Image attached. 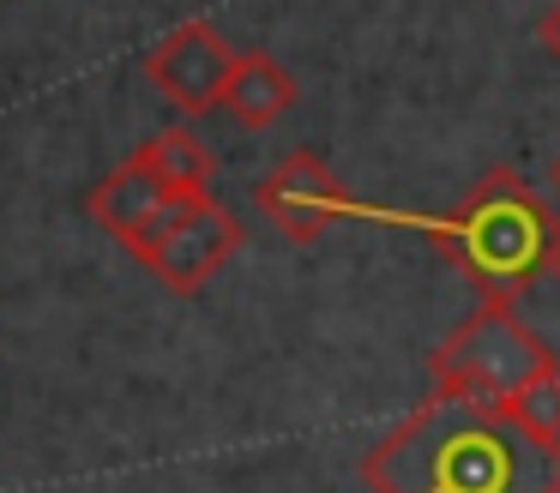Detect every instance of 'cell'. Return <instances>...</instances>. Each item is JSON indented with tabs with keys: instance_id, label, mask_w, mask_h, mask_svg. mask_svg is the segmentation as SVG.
I'll list each match as a JSON object with an SVG mask.
<instances>
[{
	"instance_id": "6da1fadb",
	"label": "cell",
	"mask_w": 560,
	"mask_h": 493,
	"mask_svg": "<svg viewBox=\"0 0 560 493\" xmlns=\"http://www.w3.org/2000/svg\"><path fill=\"white\" fill-rule=\"evenodd\" d=\"M355 476L368 493H560V439H536L500 403L428 391Z\"/></svg>"
},
{
	"instance_id": "7a4b0ae2",
	"label": "cell",
	"mask_w": 560,
	"mask_h": 493,
	"mask_svg": "<svg viewBox=\"0 0 560 493\" xmlns=\"http://www.w3.org/2000/svg\"><path fill=\"white\" fill-rule=\"evenodd\" d=\"M416 228L434 240L452 271H464L482 289V301L530 295L536 277H548V259H555L560 240L555 211L518 168H488L482 180L464 187L452 211L416 216Z\"/></svg>"
},
{
	"instance_id": "3957f363",
	"label": "cell",
	"mask_w": 560,
	"mask_h": 493,
	"mask_svg": "<svg viewBox=\"0 0 560 493\" xmlns=\"http://www.w3.org/2000/svg\"><path fill=\"white\" fill-rule=\"evenodd\" d=\"M555 367V349L512 313V301H482L434 343L428 391L458 397V403H512L524 385Z\"/></svg>"
},
{
	"instance_id": "277c9868",
	"label": "cell",
	"mask_w": 560,
	"mask_h": 493,
	"mask_svg": "<svg viewBox=\"0 0 560 493\" xmlns=\"http://www.w3.org/2000/svg\"><path fill=\"white\" fill-rule=\"evenodd\" d=\"M242 240H247L242 216L223 211V204L211 199V187H199V192H175L170 211L139 235L133 259L145 265L170 295H199V289L242 253Z\"/></svg>"
},
{
	"instance_id": "5b68a950",
	"label": "cell",
	"mask_w": 560,
	"mask_h": 493,
	"mask_svg": "<svg viewBox=\"0 0 560 493\" xmlns=\"http://www.w3.org/2000/svg\"><path fill=\"white\" fill-rule=\"evenodd\" d=\"M230 67H235V48L211 19H187V24H175V31H163L158 43L145 48V60H139V72H145V84L158 91V103H170L175 115H187V120L211 115V108L223 103Z\"/></svg>"
},
{
	"instance_id": "8992f818",
	"label": "cell",
	"mask_w": 560,
	"mask_h": 493,
	"mask_svg": "<svg viewBox=\"0 0 560 493\" xmlns=\"http://www.w3.org/2000/svg\"><path fill=\"white\" fill-rule=\"evenodd\" d=\"M254 211L266 228H278L283 240H295V247H307V240L331 235V228L343 223V216H355L362 204L343 192V180L331 175L326 163H319L314 151H290L278 168H266L254 187Z\"/></svg>"
},
{
	"instance_id": "52a82bcc",
	"label": "cell",
	"mask_w": 560,
	"mask_h": 493,
	"mask_svg": "<svg viewBox=\"0 0 560 493\" xmlns=\"http://www.w3.org/2000/svg\"><path fill=\"white\" fill-rule=\"evenodd\" d=\"M175 192H182V187H170V180H163L151 163L127 156L121 168H109V175H103L97 187L85 192V211H91V223H97L103 235L121 240V247L133 253L139 235H145V228L158 223L163 211H170Z\"/></svg>"
},
{
	"instance_id": "ba28073f",
	"label": "cell",
	"mask_w": 560,
	"mask_h": 493,
	"mask_svg": "<svg viewBox=\"0 0 560 493\" xmlns=\"http://www.w3.org/2000/svg\"><path fill=\"white\" fill-rule=\"evenodd\" d=\"M295 103H302V84H295V72L283 60H271L266 48H235L230 84H223V103H218L235 127L259 132L271 120H283Z\"/></svg>"
},
{
	"instance_id": "9c48e42d",
	"label": "cell",
	"mask_w": 560,
	"mask_h": 493,
	"mask_svg": "<svg viewBox=\"0 0 560 493\" xmlns=\"http://www.w3.org/2000/svg\"><path fill=\"white\" fill-rule=\"evenodd\" d=\"M139 163H151L170 187H182V192H199V187H211V151H206V139H199L194 127H163V132H151L145 144H139Z\"/></svg>"
},
{
	"instance_id": "30bf717a",
	"label": "cell",
	"mask_w": 560,
	"mask_h": 493,
	"mask_svg": "<svg viewBox=\"0 0 560 493\" xmlns=\"http://www.w3.org/2000/svg\"><path fill=\"white\" fill-rule=\"evenodd\" d=\"M518 427H530L536 439H560V367L542 373V379H530L512 403H500Z\"/></svg>"
},
{
	"instance_id": "8fae6325",
	"label": "cell",
	"mask_w": 560,
	"mask_h": 493,
	"mask_svg": "<svg viewBox=\"0 0 560 493\" xmlns=\"http://www.w3.org/2000/svg\"><path fill=\"white\" fill-rule=\"evenodd\" d=\"M542 48H548V55L560 60V0H555V7H548V19H542Z\"/></svg>"
},
{
	"instance_id": "7c38bea8",
	"label": "cell",
	"mask_w": 560,
	"mask_h": 493,
	"mask_svg": "<svg viewBox=\"0 0 560 493\" xmlns=\"http://www.w3.org/2000/svg\"><path fill=\"white\" fill-rule=\"evenodd\" d=\"M548 277L560 283V240H555V259H548Z\"/></svg>"
},
{
	"instance_id": "4fadbf2b",
	"label": "cell",
	"mask_w": 560,
	"mask_h": 493,
	"mask_svg": "<svg viewBox=\"0 0 560 493\" xmlns=\"http://www.w3.org/2000/svg\"><path fill=\"white\" fill-rule=\"evenodd\" d=\"M548 180H555V192H560V156H555V163H548Z\"/></svg>"
}]
</instances>
